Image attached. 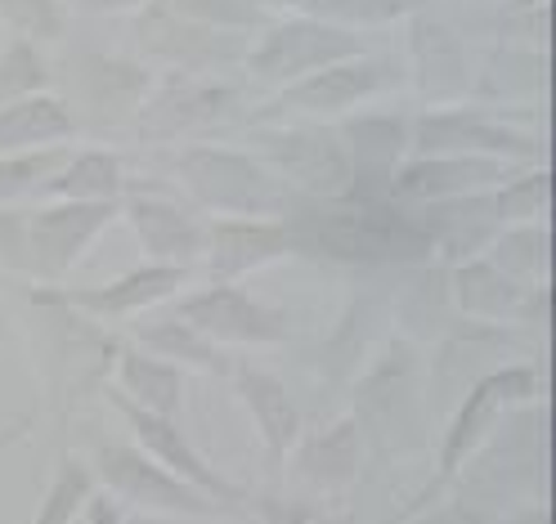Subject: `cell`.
Segmentation results:
<instances>
[{
  "label": "cell",
  "instance_id": "obj_12",
  "mask_svg": "<svg viewBox=\"0 0 556 524\" xmlns=\"http://www.w3.org/2000/svg\"><path fill=\"white\" fill-rule=\"evenodd\" d=\"M73 126V113L63 108L50 94H31L23 103H10L0 108V157L14 153H37L41 144H54V139H67Z\"/></svg>",
  "mask_w": 556,
  "mask_h": 524
},
{
  "label": "cell",
  "instance_id": "obj_14",
  "mask_svg": "<svg viewBox=\"0 0 556 524\" xmlns=\"http://www.w3.org/2000/svg\"><path fill=\"white\" fill-rule=\"evenodd\" d=\"M130 220L139 229V238H144V252L166 260V265H180L189 256L202 252V233L180 216L170 212L166 202H153V197H135L130 202Z\"/></svg>",
  "mask_w": 556,
  "mask_h": 524
},
{
  "label": "cell",
  "instance_id": "obj_6",
  "mask_svg": "<svg viewBox=\"0 0 556 524\" xmlns=\"http://www.w3.org/2000/svg\"><path fill=\"white\" fill-rule=\"evenodd\" d=\"M189 189L206 202V206H220V212H274L278 193L269 189V180L252 166L242 162L238 153H220V149H193L180 162Z\"/></svg>",
  "mask_w": 556,
  "mask_h": 524
},
{
  "label": "cell",
  "instance_id": "obj_7",
  "mask_svg": "<svg viewBox=\"0 0 556 524\" xmlns=\"http://www.w3.org/2000/svg\"><path fill=\"white\" fill-rule=\"evenodd\" d=\"M526 395H534V372H530V368H507V372L484 376L480 386L467 395L454 431H448V439H444L440 475H454V471L471 458V448L484 439V431L498 422V412H503L507 404H516V399H526Z\"/></svg>",
  "mask_w": 556,
  "mask_h": 524
},
{
  "label": "cell",
  "instance_id": "obj_11",
  "mask_svg": "<svg viewBox=\"0 0 556 524\" xmlns=\"http://www.w3.org/2000/svg\"><path fill=\"white\" fill-rule=\"evenodd\" d=\"M233 386H238L242 404L252 408L256 426H261V439H265V448H269V458L278 462V458H283V452L292 448L296 426H301V417H296L288 391L278 386L269 372H261V368H252V363H238V368H233Z\"/></svg>",
  "mask_w": 556,
  "mask_h": 524
},
{
  "label": "cell",
  "instance_id": "obj_23",
  "mask_svg": "<svg viewBox=\"0 0 556 524\" xmlns=\"http://www.w3.org/2000/svg\"><path fill=\"white\" fill-rule=\"evenodd\" d=\"M547 206V170H539L534 180H520L516 189L498 193V206H494V216L507 220V216H520V220H530V212L539 216Z\"/></svg>",
  "mask_w": 556,
  "mask_h": 524
},
{
  "label": "cell",
  "instance_id": "obj_1",
  "mask_svg": "<svg viewBox=\"0 0 556 524\" xmlns=\"http://www.w3.org/2000/svg\"><path fill=\"white\" fill-rule=\"evenodd\" d=\"M94 471H99V480L109 484L117 498H126L135 507L166 511V515H206V511H216L212 498H202L198 488L176 480L166 467L144 458V452H135L130 444L99 439L94 444Z\"/></svg>",
  "mask_w": 556,
  "mask_h": 524
},
{
  "label": "cell",
  "instance_id": "obj_3",
  "mask_svg": "<svg viewBox=\"0 0 556 524\" xmlns=\"http://www.w3.org/2000/svg\"><path fill=\"white\" fill-rule=\"evenodd\" d=\"M319 242L345 260H400L427 252L422 229L404 225L391 212H372V206H328L319 216Z\"/></svg>",
  "mask_w": 556,
  "mask_h": 524
},
{
  "label": "cell",
  "instance_id": "obj_16",
  "mask_svg": "<svg viewBox=\"0 0 556 524\" xmlns=\"http://www.w3.org/2000/svg\"><path fill=\"white\" fill-rule=\"evenodd\" d=\"M41 193L67 197V202H117L122 193V166L113 153H77L67 166H59V175L41 184Z\"/></svg>",
  "mask_w": 556,
  "mask_h": 524
},
{
  "label": "cell",
  "instance_id": "obj_17",
  "mask_svg": "<svg viewBox=\"0 0 556 524\" xmlns=\"http://www.w3.org/2000/svg\"><path fill=\"white\" fill-rule=\"evenodd\" d=\"M274 157L283 162V170H292L301 184L309 189H341L345 180H351V170H345V157L328 144V139H315V135H292L283 139V144H274Z\"/></svg>",
  "mask_w": 556,
  "mask_h": 524
},
{
  "label": "cell",
  "instance_id": "obj_8",
  "mask_svg": "<svg viewBox=\"0 0 556 524\" xmlns=\"http://www.w3.org/2000/svg\"><path fill=\"white\" fill-rule=\"evenodd\" d=\"M206 247V278L212 283H229V278H242L248 269L283 256L292 247V233L283 225H265V220H220L212 225V233L202 238Z\"/></svg>",
  "mask_w": 556,
  "mask_h": 524
},
{
  "label": "cell",
  "instance_id": "obj_25",
  "mask_svg": "<svg viewBox=\"0 0 556 524\" xmlns=\"http://www.w3.org/2000/svg\"><path fill=\"white\" fill-rule=\"evenodd\" d=\"M81 524H122V515H117V507L109 498H99V502H86V520Z\"/></svg>",
  "mask_w": 556,
  "mask_h": 524
},
{
  "label": "cell",
  "instance_id": "obj_19",
  "mask_svg": "<svg viewBox=\"0 0 556 524\" xmlns=\"http://www.w3.org/2000/svg\"><path fill=\"white\" fill-rule=\"evenodd\" d=\"M90 488H94V475L77 462V458H63L59 471H54V484L37 511L31 524H77V511L90 502Z\"/></svg>",
  "mask_w": 556,
  "mask_h": 524
},
{
  "label": "cell",
  "instance_id": "obj_21",
  "mask_svg": "<svg viewBox=\"0 0 556 524\" xmlns=\"http://www.w3.org/2000/svg\"><path fill=\"white\" fill-rule=\"evenodd\" d=\"M46 90V67L27 41H14L5 54H0V108L10 103H23L27 94Z\"/></svg>",
  "mask_w": 556,
  "mask_h": 524
},
{
  "label": "cell",
  "instance_id": "obj_9",
  "mask_svg": "<svg viewBox=\"0 0 556 524\" xmlns=\"http://www.w3.org/2000/svg\"><path fill=\"white\" fill-rule=\"evenodd\" d=\"M185 283V269L180 265H139L130 273H122L117 283L109 287H94V292H63L54 301H67L77 305L86 314H94V319H126V314H139L157 305L162 296H170Z\"/></svg>",
  "mask_w": 556,
  "mask_h": 524
},
{
  "label": "cell",
  "instance_id": "obj_18",
  "mask_svg": "<svg viewBox=\"0 0 556 524\" xmlns=\"http://www.w3.org/2000/svg\"><path fill=\"white\" fill-rule=\"evenodd\" d=\"M377 86V67L368 63H351V67H332V73L305 81L288 94V103L296 108H319V113H332V108H345V103L364 99L368 90Z\"/></svg>",
  "mask_w": 556,
  "mask_h": 524
},
{
  "label": "cell",
  "instance_id": "obj_15",
  "mask_svg": "<svg viewBox=\"0 0 556 524\" xmlns=\"http://www.w3.org/2000/svg\"><path fill=\"white\" fill-rule=\"evenodd\" d=\"M351 50H355V41L337 37V31H328V27L301 23V27H288L283 37H274L256 67L265 77H288V73H296V67H309V63L319 67V63H328L337 54H351Z\"/></svg>",
  "mask_w": 556,
  "mask_h": 524
},
{
  "label": "cell",
  "instance_id": "obj_5",
  "mask_svg": "<svg viewBox=\"0 0 556 524\" xmlns=\"http://www.w3.org/2000/svg\"><path fill=\"white\" fill-rule=\"evenodd\" d=\"M176 319L202 332L206 341H225V345H269L288 332L283 314L256 305L248 292L229 283H212L202 296H189L176 309Z\"/></svg>",
  "mask_w": 556,
  "mask_h": 524
},
{
  "label": "cell",
  "instance_id": "obj_26",
  "mask_svg": "<svg viewBox=\"0 0 556 524\" xmlns=\"http://www.w3.org/2000/svg\"><path fill=\"white\" fill-rule=\"evenodd\" d=\"M18 435H23V426H14V431H5V435H0V448H10V444H14Z\"/></svg>",
  "mask_w": 556,
  "mask_h": 524
},
{
  "label": "cell",
  "instance_id": "obj_20",
  "mask_svg": "<svg viewBox=\"0 0 556 524\" xmlns=\"http://www.w3.org/2000/svg\"><path fill=\"white\" fill-rule=\"evenodd\" d=\"M144 341L157 349V359H189L193 368H212V372H220L225 368V359L216 355L212 345H206V336L202 332H193L189 323H180V319H166V323H153V328H144Z\"/></svg>",
  "mask_w": 556,
  "mask_h": 524
},
{
  "label": "cell",
  "instance_id": "obj_10",
  "mask_svg": "<svg viewBox=\"0 0 556 524\" xmlns=\"http://www.w3.org/2000/svg\"><path fill=\"white\" fill-rule=\"evenodd\" d=\"M494 180H498V157H444V162L404 166L391 189L404 202H440V197L471 193Z\"/></svg>",
  "mask_w": 556,
  "mask_h": 524
},
{
  "label": "cell",
  "instance_id": "obj_22",
  "mask_svg": "<svg viewBox=\"0 0 556 524\" xmlns=\"http://www.w3.org/2000/svg\"><path fill=\"white\" fill-rule=\"evenodd\" d=\"M59 153L54 149H37V153H14V157H0V206L23 197L27 189H41L50 175L59 170Z\"/></svg>",
  "mask_w": 556,
  "mask_h": 524
},
{
  "label": "cell",
  "instance_id": "obj_24",
  "mask_svg": "<svg viewBox=\"0 0 556 524\" xmlns=\"http://www.w3.org/2000/svg\"><path fill=\"white\" fill-rule=\"evenodd\" d=\"M265 524H309V511L296 502H269L265 507Z\"/></svg>",
  "mask_w": 556,
  "mask_h": 524
},
{
  "label": "cell",
  "instance_id": "obj_2",
  "mask_svg": "<svg viewBox=\"0 0 556 524\" xmlns=\"http://www.w3.org/2000/svg\"><path fill=\"white\" fill-rule=\"evenodd\" d=\"M117 216L113 202H63L46 206V212L23 216V238H27V269L37 278H63L73 260L99 238V229Z\"/></svg>",
  "mask_w": 556,
  "mask_h": 524
},
{
  "label": "cell",
  "instance_id": "obj_13",
  "mask_svg": "<svg viewBox=\"0 0 556 524\" xmlns=\"http://www.w3.org/2000/svg\"><path fill=\"white\" fill-rule=\"evenodd\" d=\"M117 381L135 395L130 404L149 408L157 417H176L180 412V372L170 359H157V355H139V349H122L117 359Z\"/></svg>",
  "mask_w": 556,
  "mask_h": 524
},
{
  "label": "cell",
  "instance_id": "obj_4",
  "mask_svg": "<svg viewBox=\"0 0 556 524\" xmlns=\"http://www.w3.org/2000/svg\"><path fill=\"white\" fill-rule=\"evenodd\" d=\"M113 404L122 408V417L130 422V431H135V439L144 444V452H153V462L157 467H166L176 480H185L189 488H198L202 498H212V502H238L242 494L238 488L202 458V452L185 439V431L176 426V417H157V412H149V408H139V404H130L126 395H113Z\"/></svg>",
  "mask_w": 556,
  "mask_h": 524
}]
</instances>
